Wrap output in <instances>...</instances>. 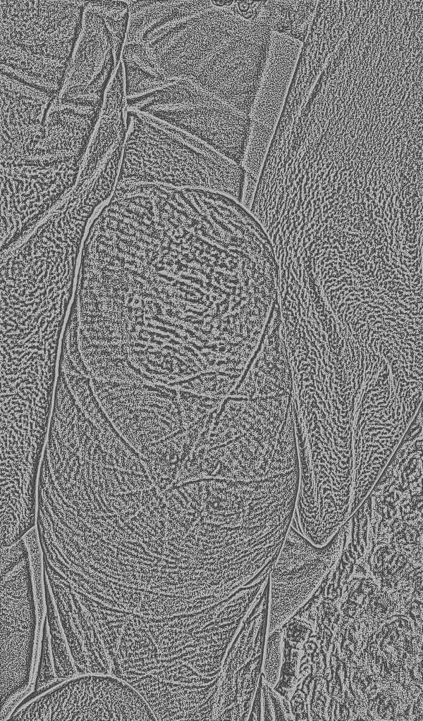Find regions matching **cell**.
I'll return each instance as SVG.
<instances>
[{"mask_svg":"<svg viewBox=\"0 0 423 721\" xmlns=\"http://www.w3.org/2000/svg\"><path fill=\"white\" fill-rule=\"evenodd\" d=\"M265 1H233L227 8L235 16L250 21L257 20Z\"/></svg>","mask_w":423,"mask_h":721,"instance_id":"obj_13","label":"cell"},{"mask_svg":"<svg viewBox=\"0 0 423 721\" xmlns=\"http://www.w3.org/2000/svg\"><path fill=\"white\" fill-rule=\"evenodd\" d=\"M47 601V620L49 635L50 648L54 672L58 679H68L77 675L69 647L62 629L58 612L49 592L45 590Z\"/></svg>","mask_w":423,"mask_h":721,"instance_id":"obj_10","label":"cell"},{"mask_svg":"<svg viewBox=\"0 0 423 721\" xmlns=\"http://www.w3.org/2000/svg\"><path fill=\"white\" fill-rule=\"evenodd\" d=\"M212 2V1H211ZM273 32L212 4L137 35L165 76L186 80L251 116L270 54Z\"/></svg>","mask_w":423,"mask_h":721,"instance_id":"obj_1","label":"cell"},{"mask_svg":"<svg viewBox=\"0 0 423 721\" xmlns=\"http://www.w3.org/2000/svg\"><path fill=\"white\" fill-rule=\"evenodd\" d=\"M35 682V691L37 692L47 684L54 682L56 677L54 672V663L50 648L49 635L47 618L44 623L42 652L39 663L38 672Z\"/></svg>","mask_w":423,"mask_h":721,"instance_id":"obj_12","label":"cell"},{"mask_svg":"<svg viewBox=\"0 0 423 721\" xmlns=\"http://www.w3.org/2000/svg\"><path fill=\"white\" fill-rule=\"evenodd\" d=\"M266 584L243 620L223 660L213 720H248L262 674Z\"/></svg>","mask_w":423,"mask_h":721,"instance_id":"obj_8","label":"cell"},{"mask_svg":"<svg viewBox=\"0 0 423 721\" xmlns=\"http://www.w3.org/2000/svg\"><path fill=\"white\" fill-rule=\"evenodd\" d=\"M1 4V70L48 87H61L85 1Z\"/></svg>","mask_w":423,"mask_h":721,"instance_id":"obj_3","label":"cell"},{"mask_svg":"<svg viewBox=\"0 0 423 721\" xmlns=\"http://www.w3.org/2000/svg\"><path fill=\"white\" fill-rule=\"evenodd\" d=\"M343 542V525L329 543L317 546L291 523L269 572L267 634L281 627L333 569Z\"/></svg>","mask_w":423,"mask_h":721,"instance_id":"obj_7","label":"cell"},{"mask_svg":"<svg viewBox=\"0 0 423 721\" xmlns=\"http://www.w3.org/2000/svg\"><path fill=\"white\" fill-rule=\"evenodd\" d=\"M8 720H148L157 718L123 679L85 674L66 679L16 709Z\"/></svg>","mask_w":423,"mask_h":721,"instance_id":"obj_5","label":"cell"},{"mask_svg":"<svg viewBox=\"0 0 423 721\" xmlns=\"http://www.w3.org/2000/svg\"><path fill=\"white\" fill-rule=\"evenodd\" d=\"M262 660V675L265 682L274 687L278 680L282 657V631L281 627L267 634Z\"/></svg>","mask_w":423,"mask_h":721,"instance_id":"obj_11","label":"cell"},{"mask_svg":"<svg viewBox=\"0 0 423 721\" xmlns=\"http://www.w3.org/2000/svg\"><path fill=\"white\" fill-rule=\"evenodd\" d=\"M126 106L200 140L243 166L252 129L251 116L191 82L169 79L157 89L126 99Z\"/></svg>","mask_w":423,"mask_h":721,"instance_id":"obj_4","label":"cell"},{"mask_svg":"<svg viewBox=\"0 0 423 721\" xmlns=\"http://www.w3.org/2000/svg\"><path fill=\"white\" fill-rule=\"evenodd\" d=\"M318 1H265L258 20L272 31L303 43Z\"/></svg>","mask_w":423,"mask_h":721,"instance_id":"obj_9","label":"cell"},{"mask_svg":"<svg viewBox=\"0 0 423 721\" xmlns=\"http://www.w3.org/2000/svg\"><path fill=\"white\" fill-rule=\"evenodd\" d=\"M212 4L219 8H227L229 7L233 2V1H211Z\"/></svg>","mask_w":423,"mask_h":721,"instance_id":"obj_14","label":"cell"},{"mask_svg":"<svg viewBox=\"0 0 423 721\" xmlns=\"http://www.w3.org/2000/svg\"><path fill=\"white\" fill-rule=\"evenodd\" d=\"M120 180L212 191L243 204L246 171L200 140L126 109Z\"/></svg>","mask_w":423,"mask_h":721,"instance_id":"obj_2","label":"cell"},{"mask_svg":"<svg viewBox=\"0 0 423 721\" xmlns=\"http://www.w3.org/2000/svg\"><path fill=\"white\" fill-rule=\"evenodd\" d=\"M29 550L23 541L1 548V704L29 683L36 634Z\"/></svg>","mask_w":423,"mask_h":721,"instance_id":"obj_6","label":"cell"}]
</instances>
